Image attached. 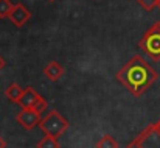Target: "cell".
Returning <instances> with one entry per match:
<instances>
[{"label":"cell","mask_w":160,"mask_h":148,"mask_svg":"<svg viewBox=\"0 0 160 148\" xmlns=\"http://www.w3.org/2000/svg\"><path fill=\"white\" fill-rule=\"evenodd\" d=\"M44 75L47 77V80H50L52 83L54 81H58V80H61L62 78V75L65 73V70H64V67L58 62V61H50L45 67H44Z\"/></svg>","instance_id":"8992f818"},{"label":"cell","mask_w":160,"mask_h":148,"mask_svg":"<svg viewBox=\"0 0 160 148\" xmlns=\"http://www.w3.org/2000/svg\"><path fill=\"white\" fill-rule=\"evenodd\" d=\"M22 94H23V89L17 83L9 84L6 87V91H5V97L9 100V101H12V103H17L20 100V97H22Z\"/></svg>","instance_id":"ba28073f"},{"label":"cell","mask_w":160,"mask_h":148,"mask_svg":"<svg viewBox=\"0 0 160 148\" xmlns=\"http://www.w3.org/2000/svg\"><path fill=\"white\" fill-rule=\"evenodd\" d=\"M152 126H154V131H156V133L160 136V119L156 122V123H152Z\"/></svg>","instance_id":"9a60e30c"},{"label":"cell","mask_w":160,"mask_h":148,"mask_svg":"<svg viewBox=\"0 0 160 148\" xmlns=\"http://www.w3.org/2000/svg\"><path fill=\"white\" fill-rule=\"evenodd\" d=\"M117 80L134 97H142L159 80V73L142 55H134L117 72Z\"/></svg>","instance_id":"6da1fadb"},{"label":"cell","mask_w":160,"mask_h":148,"mask_svg":"<svg viewBox=\"0 0 160 148\" xmlns=\"http://www.w3.org/2000/svg\"><path fill=\"white\" fill-rule=\"evenodd\" d=\"M5 64H6V61H5V58H2V56H0V70H2V69L5 67Z\"/></svg>","instance_id":"2e32d148"},{"label":"cell","mask_w":160,"mask_h":148,"mask_svg":"<svg viewBox=\"0 0 160 148\" xmlns=\"http://www.w3.org/2000/svg\"><path fill=\"white\" fill-rule=\"evenodd\" d=\"M38 98H39V94H38L33 87H27V89H23V94H22L20 100L17 101V104H19L22 109L34 108V104H36Z\"/></svg>","instance_id":"52a82bcc"},{"label":"cell","mask_w":160,"mask_h":148,"mask_svg":"<svg viewBox=\"0 0 160 148\" xmlns=\"http://www.w3.org/2000/svg\"><path fill=\"white\" fill-rule=\"evenodd\" d=\"M156 6H157V8H159V9H160V0H157V3H156Z\"/></svg>","instance_id":"ac0fdd59"},{"label":"cell","mask_w":160,"mask_h":148,"mask_svg":"<svg viewBox=\"0 0 160 148\" xmlns=\"http://www.w3.org/2000/svg\"><path fill=\"white\" fill-rule=\"evenodd\" d=\"M48 2H54V0H48Z\"/></svg>","instance_id":"d6986e66"},{"label":"cell","mask_w":160,"mask_h":148,"mask_svg":"<svg viewBox=\"0 0 160 148\" xmlns=\"http://www.w3.org/2000/svg\"><path fill=\"white\" fill-rule=\"evenodd\" d=\"M70 123L67 119H64L56 109H52L41 122H39V128L45 133V136H52V137H59L62 136L67 130H68Z\"/></svg>","instance_id":"3957f363"},{"label":"cell","mask_w":160,"mask_h":148,"mask_svg":"<svg viewBox=\"0 0 160 148\" xmlns=\"http://www.w3.org/2000/svg\"><path fill=\"white\" fill-rule=\"evenodd\" d=\"M31 19V11L23 5V3H16L12 8V13L9 16V20L16 25V27H23L28 20Z\"/></svg>","instance_id":"5b68a950"},{"label":"cell","mask_w":160,"mask_h":148,"mask_svg":"<svg viewBox=\"0 0 160 148\" xmlns=\"http://www.w3.org/2000/svg\"><path fill=\"white\" fill-rule=\"evenodd\" d=\"M0 148H6V142L3 140V137L0 136Z\"/></svg>","instance_id":"e0dca14e"},{"label":"cell","mask_w":160,"mask_h":148,"mask_svg":"<svg viewBox=\"0 0 160 148\" xmlns=\"http://www.w3.org/2000/svg\"><path fill=\"white\" fill-rule=\"evenodd\" d=\"M138 47L152 61H160V22H154L146 30L143 38L138 41Z\"/></svg>","instance_id":"7a4b0ae2"},{"label":"cell","mask_w":160,"mask_h":148,"mask_svg":"<svg viewBox=\"0 0 160 148\" xmlns=\"http://www.w3.org/2000/svg\"><path fill=\"white\" fill-rule=\"evenodd\" d=\"M16 120L22 125L23 130L31 131V130H34V128L39 125V122H41L42 119H41V112H39V111H36V109H33V108H28V109H22V111L16 115Z\"/></svg>","instance_id":"277c9868"},{"label":"cell","mask_w":160,"mask_h":148,"mask_svg":"<svg viewBox=\"0 0 160 148\" xmlns=\"http://www.w3.org/2000/svg\"><path fill=\"white\" fill-rule=\"evenodd\" d=\"M48 108V103H47V100L44 98L42 95H39V98H38V101H36V104H34V108L33 109H36V111H39L41 114L45 111Z\"/></svg>","instance_id":"7c38bea8"},{"label":"cell","mask_w":160,"mask_h":148,"mask_svg":"<svg viewBox=\"0 0 160 148\" xmlns=\"http://www.w3.org/2000/svg\"><path fill=\"white\" fill-rule=\"evenodd\" d=\"M14 5L11 0H0V19H9Z\"/></svg>","instance_id":"8fae6325"},{"label":"cell","mask_w":160,"mask_h":148,"mask_svg":"<svg viewBox=\"0 0 160 148\" xmlns=\"http://www.w3.org/2000/svg\"><path fill=\"white\" fill-rule=\"evenodd\" d=\"M135 2L140 3L146 11H152L156 8V3H157V0H135Z\"/></svg>","instance_id":"4fadbf2b"},{"label":"cell","mask_w":160,"mask_h":148,"mask_svg":"<svg viewBox=\"0 0 160 148\" xmlns=\"http://www.w3.org/2000/svg\"><path fill=\"white\" fill-rule=\"evenodd\" d=\"M129 147H132V148H146L145 147V142H143L142 134H138V136L135 137V140H132V142L129 144Z\"/></svg>","instance_id":"5bb4252c"},{"label":"cell","mask_w":160,"mask_h":148,"mask_svg":"<svg viewBox=\"0 0 160 148\" xmlns=\"http://www.w3.org/2000/svg\"><path fill=\"white\" fill-rule=\"evenodd\" d=\"M97 148H118V142H117L110 134H104V136L97 142Z\"/></svg>","instance_id":"30bf717a"},{"label":"cell","mask_w":160,"mask_h":148,"mask_svg":"<svg viewBox=\"0 0 160 148\" xmlns=\"http://www.w3.org/2000/svg\"><path fill=\"white\" fill-rule=\"evenodd\" d=\"M36 148H61L58 137H52V136H45L44 139H41L38 142Z\"/></svg>","instance_id":"9c48e42d"}]
</instances>
